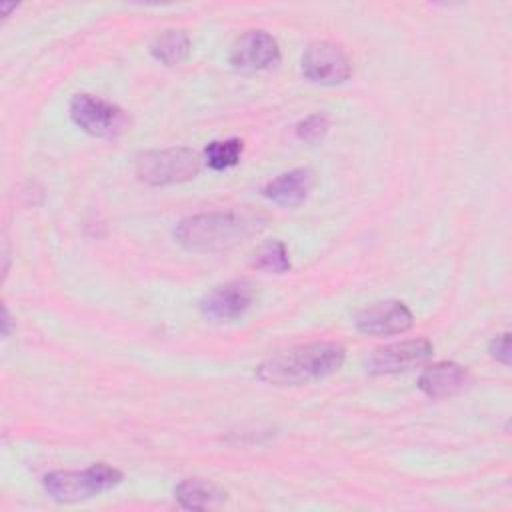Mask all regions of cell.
Returning a JSON list of instances; mask_svg holds the SVG:
<instances>
[{
	"label": "cell",
	"instance_id": "1",
	"mask_svg": "<svg viewBox=\"0 0 512 512\" xmlns=\"http://www.w3.org/2000/svg\"><path fill=\"white\" fill-rule=\"evenodd\" d=\"M344 358L346 350L338 342L302 344L266 358L256 368V376L274 386H300L334 374Z\"/></svg>",
	"mask_w": 512,
	"mask_h": 512
},
{
	"label": "cell",
	"instance_id": "2",
	"mask_svg": "<svg viewBox=\"0 0 512 512\" xmlns=\"http://www.w3.org/2000/svg\"><path fill=\"white\" fill-rule=\"evenodd\" d=\"M262 228L264 218L252 212H206L180 220L174 238L192 252H220L246 242Z\"/></svg>",
	"mask_w": 512,
	"mask_h": 512
},
{
	"label": "cell",
	"instance_id": "3",
	"mask_svg": "<svg viewBox=\"0 0 512 512\" xmlns=\"http://www.w3.org/2000/svg\"><path fill=\"white\" fill-rule=\"evenodd\" d=\"M122 482V472L104 462H96L84 470H54L42 478L46 494L62 504L88 500L112 490Z\"/></svg>",
	"mask_w": 512,
	"mask_h": 512
},
{
	"label": "cell",
	"instance_id": "4",
	"mask_svg": "<svg viewBox=\"0 0 512 512\" xmlns=\"http://www.w3.org/2000/svg\"><path fill=\"white\" fill-rule=\"evenodd\" d=\"M200 170V158L190 148H164L144 152L136 160V174L150 186H168L194 178Z\"/></svg>",
	"mask_w": 512,
	"mask_h": 512
},
{
	"label": "cell",
	"instance_id": "5",
	"mask_svg": "<svg viewBox=\"0 0 512 512\" xmlns=\"http://www.w3.org/2000/svg\"><path fill=\"white\" fill-rule=\"evenodd\" d=\"M70 118L80 130L96 138L112 140L128 128V116L120 106L92 94H76L70 100Z\"/></svg>",
	"mask_w": 512,
	"mask_h": 512
},
{
	"label": "cell",
	"instance_id": "6",
	"mask_svg": "<svg viewBox=\"0 0 512 512\" xmlns=\"http://www.w3.org/2000/svg\"><path fill=\"white\" fill-rule=\"evenodd\" d=\"M302 74L310 82L334 86L352 76V62L338 44L320 40L310 44L302 54Z\"/></svg>",
	"mask_w": 512,
	"mask_h": 512
},
{
	"label": "cell",
	"instance_id": "7",
	"mask_svg": "<svg viewBox=\"0 0 512 512\" xmlns=\"http://www.w3.org/2000/svg\"><path fill=\"white\" fill-rule=\"evenodd\" d=\"M432 342L426 338H414L404 342H394L382 348H376L368 358V372L372 374H392L410 370L418 364H424L432 356Z\"/></svg>",
	"mask_w": 512,
	"mask_h": 512
},
{
	"label": "cell",
	"instance_id": "8",
	"mask_svg": "<svg viewBox=\"0 0 512 512\" xmlns=\"http://www.w3.org/2000/svg\"><path fill=\"white\" fill-rule=\"evenodd\" d=\"M230 64L244 72L266 70L280 60V46L274 36L264 30L244 32L230 48Z\"/></svg>",
	"mask_w": 512,
	"mask_h": 512
},
{
	"label": "cell",
	"instance_id": "9",
	"mask_svg": "<svg viewBox=\"0 0 512 512\" xmlns=\"http://www.w3.org/2000/svg\"><path fill=\"white\" fill-rule=\"evenodd\" d=\"M414 316L400 300H384L364 308L356 316V330L368 336H390L410 330Z\"/></svg>",
	"mask_w": 512,
	"mask_h": 512
},
{
	"label": "cell",
	"instance_id": "10",
	"mask_svg": "<svg viewBox=\"0 0 512 512\" xmlns=\"http://www.w3.org/2000/svg\"><path fill=\"white\" fill-rule=\"evenodd\" d=\"M252 300V286L244 280H236L216 286L212 292H208L200 302V310L214 322H228L240 318L252 306Z\"/></svg>",
	"mask_w": 512,
	"mask_h": 512
},
{
	"label": "cell",
	"instance_id": "11",
	"mask_svg": "<svg viewBox=\"0 0 512 512\" xmlns=\"http://www.w3.org/2000/svg\"><path fill=\"white\" fill-rule=\"evenodd\" d=\"M470 382V374L464 366L456 362H436L428 366L420 378H418V388L434 400L440 398H450L460 394Z\"/></svg>",
	"mask_w": 512,
	"mask_h": 512
},
{
	"label": "cell",
	"instance_id": "12",
	"mask_svg": "<svg viewBox=\"0 0 512 512\" xmlns=\"http://www.w3.org/2000/svg\"><path fill=\"white\" fill-rule=\"evenodd\" d=\"M312 182H314V176L308 168H296L272 178L262 188V194L278 206L292 208L306 200L308 192L312 190Z\"/></svg>",
	"mask_w": 512,
	"mask_h": 512
},
{
	"label": "cell",
	"instance_id": "13",
	"mask_svg": "<svg viewBox=\"0 0 512 512\" xmlns=\"http://www.w3.org/2000/svg\"><path fill=\"white\" fill-rule=\"evenodd\" d=\"M176 502L186 510H208L226 500V492L202 478H186L174 488Z\"/></svg>",
	"mask_w": 512,
	"mask_h": 512
},
{
	"label": "cell",
	"instance_id": "14",
	"mask_svg": "<svg viewBox=\"0 0 512 512\" xmlns=\"http://www.w3.org/2000/svg\"><path fill=\"white\" fill-rule=\"evenodd\" d=\"M150 54L166 66L180 64L190 54V38L184 30H164L150 42Z\"/></svg>",
	"mask_w": 512,
	"mask_h": 512
},
{
	"label": "cell",
	"instance_id": "15",
	"mask_svg": "<svg viewBox=\"0 0 512 512\" xmlns=\"http://www.w3.org/2000/svg\"><path fill=\"white\" fill-rule=\"evenodd\" d=\"M242 140L240 138H226V140H214L204 150V160L208 168L212 170H228L238 164L242 156Z\"/></svg>",
	"mask_w": 512,
	"mask_h": 512
},
{
	"label": "cell",
	"instance_id": "16",
	"mask_svg": "<svg viewBox=\"0 0 512 512\" xmlns=\"http://www.w3.org/2000/svg\"><path fill=\"white\" fill-rule=\"evenodd\" d=\"M254 266L264 272H274V274H284L290 270V256L280 240H270L266 242L254 258Z\"/></svg>",
	"mask_w": 512,
	"mask_h": 512
},
{
	"label": "cell",
	"instance_id": "17",
	"mask_svg": "<svg viewBox=\"0 0 512 512\" xmlns=\"http://www.w3.org/2000/svg\"><path fill=\"white\" fill-rule=\"evenodd\" d=\"M328 132V118L324 114H312L306 120H302L296 126V134L300 140L308 142V144H318L324 140Z\"/></svg>",
	"mask_w": 512,
	"mask_h": 512
},
{
	"label": "cell",
	"instance_id": "18",
	"mask_svg": "<svg viewBox=\"0 0 512 512\" xmlns=\"http://www.w3.org/2000/svg\"><path fill=\"white\" fill-rule=\"evenodd\" d=\"M488 352L492 358H496L498 362L502 364H510V334L504 332L496 338L490 340V346H488Z\"/></svg>",
	"mask_w": 512,
	"mask_h": 512
},
{
	"label": "cell",
	"instance_id": "19",
	"mask_svg": "<svg viewBox=\"0 0 512 512\" xmlns=\"http://www.w3.org/2000/svg\"><path fill=\"white\" fill-rule=\"evenodd\" d=\"M2 324H4L2 334L8 336V332H10V330H8V326H10V314H8V308H6V306H4V320H2Z\"/></svg>",
	"mask_w": 512,
	"mask_h": 512
}]
</instances>
